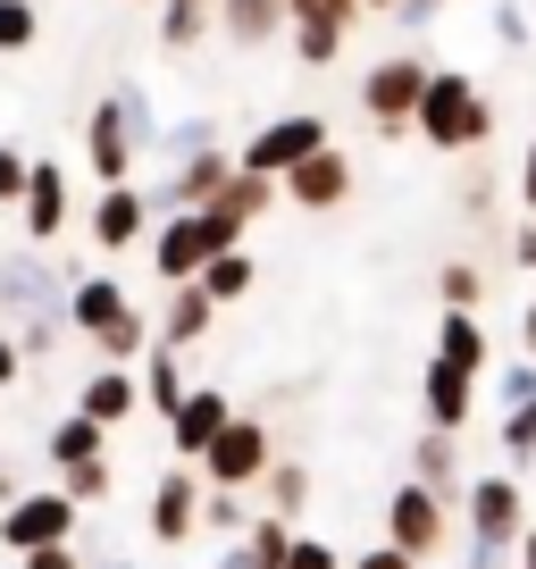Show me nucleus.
Masks as SVG:
<instances>
[{
  "instance_id": "obj_22",
  "label": "nucleus",
  "mask_w": 536,
  "mask_h": 569,
  "mask_svg": "<svg viewBox=\"0 0 536 569\" xmlns=\"http://www.w3.org/2000/svg\"><path fill=\"white\" fill-rule=\"evenodd\" d=\"M218 26H227V42L260 51L268 34H286V0H218Z\"/></svg>"
},
{
  "instance_id": "obj_6",
  "label": "nucleus",
  "mask_w": 536,
  "mask_h": 569,
  "mask_svg": "<svg viewBox=\"0 0 536 569\" xmlns=\"http://www.w3.org/2000/svg\"><path fill=\"white\" fill-rule=\"evenodd\" d=\"M353 18H360V0H286L294 59H302V68H336L344 42H353Z\"/></svg>"
},
{
  "instance_id": "obj_25",
  "label": "nucleus",
  "mask_w": 536,
  "mask_h": 569,
  "mask_svg": "<svg viewBox=\"0 0 536 569\" xmlns=\"http://www.w3.org/2000/svg\"><path fill=\"white\" fill-rule=\"evenodd\" d=\"M286 552H294V519H286V511H260V519L244 528V561H251V569H286Z\"/></svg>"
},
{
  "instance_id": "obj_36",
  "label": "nucleus",
  "mask_w": 536,
  "mask_h": 569,
  "mask_svg": "<svg viewBox=\"0 0 536 569\" xmlns=\"http://www.w3.org/2000/svg\"><path fill=\"white\" fill-rule=\"evenodd\" d=\"M68 495L76 502H101L109 495V461H101V452H92V461H68Z\"/></svg>"
},
{
  "instance_id": "obj_43",
  "label": "nucleus",
  "mask_w": 536,
  "mask_h": 569,
  "mask_svg": "<svg viewBox=\"0 0 536 569\" xmlns=\"http://www.w3.org/2000/svg\"><path fill=\"white\" fill-rule=\"evenodd\" d=\"M436 18H445V0H394V26H411V34H428Z\"/></svg>"
},
{
  "instance_id": "obj_40",
  "label": "nucleus",
  "mask_w": 536,
  "mask_h": 569,
  "mask_svg": "<svg viewBox=\"0 0 536 569\" xmlns=\"http://www.w3.org/2000/svg\"><path fill=\"white\" fill-rule=\"evenodd\" d=\"M201 519H210L218 536H235V528H244V502H235L227 486H210V502H201Z\"/></svg>"
},
{
  "instance_id": "obj_51",
  "label": "nucleus",
  "mask_w": 536,
  "mask_h": 569,
  "mask_svg": "<svg viewBox=\"0 0 536 569\" xmlns=\"http://www.w3.org/2000/svg\"><path fill=\"white\" fill-rule=\"evenodd\" d=\"M0 502H18V469L9 461H0Z\"/></svg>"
},
{
  "instance_id": "obj_50",
  "label": "nucleus",
  "mask_w": 536,
  "mask_h": 569,
  "mask_svg": "<svg viewBox=\"0 0 536 569\" xmlns=\"http://www.w3.org/2000/svg\"><path fill=\"white\" fill-rule=\"evenodd\" d=\"M519 569H536V528H519Z\"/></svg>"
},
{
  "instance_id": "obj_10",
  "label": "nucleus",
  "mask_w": 536,
  "mask_h": 569,
  "mask_svg": "<svg viewBox=\"0 0 536 569\" xmlns=\"http://www.w3.org/2000/svg\"><path fill=\"white\" fill-rule=\"evenodd\" d=\"M386 545H403L411 561H428L436 545H445V495H428V486H403L394 495V511H386Z\"/></svg>"
},
{
  "instance_id": "obj_18",
  "label": "nucleus",
  "mask_w": 536,
  "mask_h": 569,
  "mask_svg": "<svg viewBox=\"0 0 536 569\" xmlns=\"http://www.w3.org/2000/svg\"><path fill=\"white\" fill-rule=\"evenodd\" d=\"M126 310H135V293H126L118 277H76L68 284V327L76 336H101V327H118Z\"/></svg>"
},
{
  "instance_id": "obj_31",
  "label": "nucleus",
  "mask_w": 536,
  "mask_h": 569,
  "mask_svg": "<svg viewBox=\"0 0 536 569\" xmlns=\"http://www.w3.org/2000/svg\"><path fill=\"white\" fill-rule=\"evenodd\" d=\"M436 293H445V310H478L486 302V268L478 260H445L436 268Z\"/></svg>"
},
{
  "instance_id": "obj_34",
  "label": "nucleus",
  "mask_w": 536,
  "mask_h": 569,
  "mask_svg": "<svg viewBox=\"0 0 536 569\" xmlns=\"http://www.w3.org/2000/svg\"><path fill=\"white\" fill-rule=\"evenodd\" d=\"M503 461H512V469H536V402H519L512 419H503Z\"/></svg>"
},
{
  "instance_id": "obj_23",
  "label": "nucleus",
  "mask_w": 536,
  "mask_h": 569,
  "mask_svg": "<svg viewBox=\"0 0 536 569\" xmlns=\"http://www.w3.org/2000/svg\"><path fill=\"white\" fill-rule=\"evenodd\" d=\"M436 360H461V369H495V352H486V327L478 310H445V327H436Z\"/></svg>"
},
{
  "instance_id": "obj_32",
  "label": "nucleus",
  "mask_w": 536,
  "mask_h": 569,
  "mask_svg": "<svg viewBox=\"0 0 536 569\" xmlns=\"http://www.w3.org/2000/svg\"><path fill=\"white\" fill-rule=\"evenodd\" d=\"M302 502H310V469L302 461H268V511H302Z\"/></svg>"
},
{
  "instance_id": "obj_33",
  "label": "nucleus",
  "mask_w": 536,
  "mask_h": 569,
  "mask_svg": "<svg viewBox=\"0 0 536 569\" xmlns=\"http://www.w3.org/2000/svg\"><path fill=\"white\" fill-rule=\"evenodd\" d=\"M34 34H42V18H34V0H0V59H18V51H34Z\"/></svg>"
},
{
  "instance_id": "obj_19",
  "label": "nucleus",
  "mask_w": 536,
  "mask_h": 569,
  "mask_svg": "<svg viewBox=\"0 0 536 569\" xmlns=\"http://www.w3.org/2000/svg\"><path fill=\"white\" fill-rule=\"evenodd\" d=\"M193 519H201V486H193V469H168L160 495H151V536H160V545H185V536H193Z\"/></svg>"
},
{
  "instance_id": "obj_38",
  "label": "nucleus",
  "mask_w": 536,
  "mask_h": 569,
  "mask_svg": "<svg viewBox=\"0 0 536 569\" xmlns=\"http://www.w3.org/2000/svg\"><path fill=\"white\" fill-rule=\"evenodd\" d=\"M495 42L503 51H528V9L519 0H495Z\"/></svg>"
},
{
  "instance_id": "obj_4",
  "label": "nucleus",
  "mask_w": 536,
  "mask_h": 569,
  "mask_svg": "<svg viewBox=\"0 0 536 569\" xmlns=\"http://www.w3.org/2000/svg\"><path fill=\"white\" fill-rule=\"evenodd\" d=\"M319 142H336L319 109H286V118H268L260 134H251L244 151H235V168H251V177H286V168H302L310 151H319Z\"/></svg>"
},
{
  "instance_id": "obj_8",
  "label": "nucleus",
  "mask_w": 536,
  "mask_h": 569,
  "mask_svg": "<svg viewBox=\"0 0 536 569\" xmlns=\"http://www.w3.org/2000/svg\"><path fill=\"white\" fill-rule=\"evenodd\" d=\"M68 284H76V277H59L42 251H9V260H0V310H9V319L68 310Z\"/></svg>"
},
{
  "instance_id": "obj_41",
  "label": "nucleus",
  "mask_w": 536,
  "mask_h": 569,
  "mask_svg": "<svg viewBox=\"0 0 536 569\" xmlns=\"http://www.w3.org/2000/svg\"><path fill=\"white\" fill-rule=\"evenodd\" d=\"M126 126H135V142H160V118H151V92H126Z\"/></svg>"
},
{
  "instance_id": "obj_13",
  "label": "nucleus",
  "mask_w": 536,
  "mask_h": 569,
  "mask_svg": "<svg viewBox=\"0 0 536 569\" xmlns=\"http://www.w3.org/2000/svg\"><path fill=\"white\" fill-rule=\"evenodd\" d=\"M235 419V402L218 386H193L177 410H168V445H177V461H201V452L218 445V427Z\"/></svg>"
},
{
  "instance_id": "obj_1",
  "label": "nucleus",
  "mask_w": 536,
  "mask_h": 569,
  "mask_svg": "<svg viewBox=\"0 0 536 569\" xmlns=\"http://www.w3.org/2000/svg\"><path fill=\"white\" fill-rule=\"evenodd\" d=\"M411 134L436 142V151H478V142L495 134V101H486V84H478L469 68H436L428 92H419Z\"/></svg>"
},
{
  "instance_id": "obj_37",
  "label": "nucleus",
  "mask_w": 536,
  "mask_h": 569,
  "mask_svg": "<svg viewBox=\"0 0 536 569\" xmlns=\"http://www.w3.org/2000/svg\"><path fill=\"white\" fill-rule=\"evenodd\" d=\"M495 377V393H503V410H519V402H536V360H519V369H486Z\"/></svg>"
},
{
  "instance_id": "obj_45",
  "label": "nucleus",
  "mask_w": 536,
  "mask_h": 569,
  "mask_svg": "<svg viewBox=\"0 0 536 569\" xmlns=\"http://www.w3.org/2000/svg\"><path fill=\"white\" fill-rule=\"evenodd\" d=\"M519 201H528V218H536V134H528V151H519Z\"/></svg>"
},
{
  "instance_id": "obj_9",
  "label": "nucleus",
  "mask_w": 536,
  "mask_h": 569,
  "mask_svg": "<svg viewBox=\"0 0 536 569\" xmlns=\"http://www.w3.org/2000/svg\"><path fill=\"white\" fill-rule=\"evenodd\" d=\"M59 536H76V495H68V486H59V495H18L9 511H0V545H9V552L59 545Z\"/></svg>"
},
{
  "instance_id": "obj_12",
  "label": "nucleus",
  "mask_w": 536,
  "mask_h": 569,
  "mask_svg": "<svg viewBox=\"0 0 536 569\" xmlns=\"http://www.w3.org/2000/svg\"><path fill=\"white\" fill-rule=\"evenodd\" d=\"M277 193H294L302 210H336V201L353 193V160H344V142H319L302 168H286V177H277Z\"/></svg>"
},
{
  "instance_id": "obj_15",
  "label": "nucleus",
  "mask_w": 536,
  "mask_h": 569,
  "mask_svg": "<svg viewBox=\"0 0 536 569\" xmlns=\"http://www.w3.org/2000/svg\"><path fill=\"white\" fill-rule=\"evenodd\" d=\"M469 410H478V369H461V360H428V427L461 436Z\"/></svg>"
},
{
  "instance_id": "obj_24",
  "label": "nucleus",
  "mask_w": 536,
  "mask_h": 569,
  "mask_svg": "<svg viewBox=\"0 0 536 569\" xmlns=\"http://www.w3.org/2000/svg\"><path fill=\"white\" fill-rule=\"evenodd\" d=\"M251 277H260V268H251V251H244V243H227L210 268H201V293L227 310V302H244V293H251Z\"/></svg>"
},
{
  "instance_id": "obj_28",
  "label": "nucleus",
  "mask_w": 536,
  "mask_h": 569,
  "mask_svg": "<svg viewBox=\"0 0 536 569\" xmlns=\"http://www.w3.org/2000/svg\"><path fill=\"white\" fill-rule=\"evenodd\" d=\"M92 352H101V360H118V369H135V360L151 352V319H143V310H126L118 327H101V336H92Z\"/></svg>"
},
{
  "instance_id": "obj_5",
  "label": "nucleus",
  "mask_w": 536,
  "mask_h": 569,
  "mask_svg": "<svg viewBox=\"0 0 536 569\" xmlns=\"http://www.w3.org/2000/svg\"><path fill=\"white\" fill-rule=\"evenodd\" d=\"M268 461H277V445H268V427L235 410V419L218 427V445L201 452V478H210V486H227V495H244V486H260V478H268Z\"/></svg>"
},
{
  "instance_id": "obj_29",
  "label": "nucleus",
  "mask_w": 536,
  "mask_h": 569,
  "mask_svg": "<svg viewBox=\"0 0 536 569\" xmlns=\"http://www.w3.org/2000/svg\"><path fill=\"white\" fill-rule=\"evenodd\" d=\"M210 18H218V0H168V9H160V42H168V51H193Z\"/></svg>"
},
{
  "instance_id": "obj_53",
  "label": "nucleus",
  "mask_w": 536,
  "mask_h": 569,
  "mask_svg": "<svg viewBox=\"0 0 536 569\" xmlns=\"http://www.w3.org/2000/svg\"><path fill=\"white\" fill-rule=\"evenodd\" d=\"M185 569H193V561H185Z\"/></svg>"
},
{
  "instance_id": "obj_35",
  "label": "nucleus",
  "mask_w": 536,
  "mask_h": 569,
  "mask_svg": "<svg viewBox=\"0 0 536 569\" xmlns=\"http://www.w3.org/2000/svg\"><path fill=\"white\" fill-rule=\"evenodd\" d=\"M160 160H193V151H210V118H185V126H160V142H151Z\"/></svg>"
},
{
  "instance_id": "obj_39",
  "label": "nucleus",
  "mask_w": 536,
  "mask_h": 569,
  "mask_svg": "<svg viewBox=\"0 0 536 569\" xmlns=\"http://www.w3.org/2000/svg\"><path fill=\"white\" fill-rule=\"evenodd\" d=\"M26 168L34 160H26L18 142H0V201H26Z\"/></svg>"
},
{
  "instance_id": "obj_11",
  "label": "nucleus",
  "mask_w": 536,
  "mask_h": 569,
  "mask_svg": "<svg viewBox=\"0 0 536 569\" xmlns=\"http://www.w3.org/2000/svg\"><path fill=\"white\" fill-rule=\"evenodd\" d=\"M151 234V193L143 184H101V201H92V243L101 251H135Z\"/></svg>"
},
{
  "instance_id": "obj_7",
  "label": "nucleus",
  "mask_w": 536,
  "mask_h": 569,
  "mask_svg": "<svg viewBox=\"0 0 536 569\" xmlns=\"http://www.w3.org/2000/svg\"><path fill=\"white\" fill-rule=\"evenodd\" d=\"M85 160H92V177H101V184H135L143 142H135V126H126V92H109V101L85 118Z\"/></svg>"
},
{
  "instance_id": "obj_44",
  "label": "nucleus",
  "mask_w": 536,
  "mask_h": 569,
  "mask_svg": "<svg viewBox=\"0 0 536 569\" xmlns=\"http://www.w3.org/2000/svg\"><path fill=\"white\" fill-rule=\"evenodd\" d=\"M18 561H26V569H76V545L59 536V545H34V552H18Z\"/></svg>"
},
{
  "instance_id": "obj_17",
  "label": "nucleus",
  "mask_w": 536,
  "mask_h": 569,
  "mask_svg": "<svg viewBox=\"0 0 536 569\" xmlns=\"http://www.w3.org/2000/svg\"><path fill=\"white\" fill-rule=\"evenodd\" d=\"M210 319H218V302L201 293V277H185L177 293H168V310L151 319V343H168V352H185V343H201L210 336Z\"/></svg>"
},
{
  "instance_id": "obj_16",
  "label": "nucleus",
  "mask_w": 536,
  "mask_h": 569,
  "mask_svg": "<svg viewBox=\"0 0 536 569\" xmlns=\"http://www.w3.org/2000/svg\"><path fill=\"white\" fill-rule=\"evenodd\" d=\"M469 536H478V545H512L519 536V486L512 478H469Z\"/></svg>"
},
{
  "instance_id": "obj_46",
  "label": "nucleus",
  "mask_w": 536,
  "mask_h": 569,
  "mask_svg": "<svg viewBox=\"0 0 536 569\" xmlns=\"http://www.w3.org/2000/svg\"><path fill=\"white\" fill-rule=\"evenodd\" d=\"M360 569H419V561H411V552H403V545H377V552H369V561H360Z\"/></svg>"
},
{
  "instance_id": "obj_47",
  "label": "nucleus",
  "mask_w": 536,
  "mask_h": 569,
  "mask_svg": "<svg viewBox=\"0 0 536 569\" xmlns=\"http://www.w3.org/2000/svg\"><path fill=\"white\" fill-rule=\"evenodd\" d=\"M18 369H26V352H18V336H0V386H18Z\"/></svg>"
},
{
  "instance_id": "obj_14",
  "label": "nucleus",
  "mask_w": 536,
  "mask_h": 569,
  "mask_svg": "<svg viewBox=\"0 0 536 569\" xmlns=\"http://www.w3.org/2000/svg\"><path fill=\"white\" fill-rule=\"evenodd\" d=\"M26 234H34V243H59V234H68V168L59 160H34L26 168Z\"/></svg>"
},
{
  "instance_id": "obj_48",
  "label": "nucleus",
  "mask_w": 536,
  "mask_h": 569,
  "mask_svg": "<svg viewBox=\"0 0 536 569\" xmlns=\"http://www.w3.org/2000/svg\"><path fill=\"white\" fill-rule=\"evenodd\" d=\"M519 343H528V360H536V302L519 310Z\"/></svg>"
},
{
  "instance_id": "obj_52",
  "label": "nucleus",
  "mask_w": 536,
  "mask_h": 569,
  "mask_svg": "<svg viewBox=\"0 0 536 569\" xmlns=\"http://www.w3.org/2000/svg\"><path fill=\"white\" fill-rule=\"evenodd\" d=\"M360 9H386V18H394V0H360Z\"/></svg>"
},
{
  "instance_id": "obj_30",
  "label": "nucleus",
  "mask_w": 536,
  "mask_h": 569,
  "mask_svg": "<svg viewBox=\"0 0 536 569\" xmlns=\"http://www.w3.org/2000/svg\"><path fill=\"white\" fill-rule=\"evenodd\" d=\"M101 436H109V427L76 410V419H59V427H51V445H42V452H51V461L68 469V461H92V452H101Z\"/></svg>"
},
{
  "instance_id": "obj_42",
  "label": "nucleus",
  "mask_w": 536,
  "mask_h": 569,
  "mask_svg": "<svg viewBox=\"0 0 536 569\" xmlns=\"http://www.w3.org/2000/svg\"><path fill=\"white\" fill-rule=\"evenodd\" d=\"M286 569H336V545H319V536H294Z\"/></svg>"
},
{
  "instance_id": "obj_26",
  "label": "nucleus",
  "mask_w": 536,
  "mask_h": 569,
  "mask_svg": "<svg viewBox=\"0 0 536 569\" xmlns=\"http://www.w3.org/2000/svg\"><path fill=\"white\" fill-rule=\"evenodd\" d=\"M185 393H193V377H185V360L168 352V343H151V369H143V402H151V410H160V419H168V410H177Z\"/></svg>"
},
{
  "instance_id": "obj_21",
  "label": "nucleus",
  "mask_w": 536,
  "mask_h": 569,
  "mask_svg": "<svg viewBox=\"0 0 536 569\" xmlns=\"http://www.w3.org/2000/svg\"><path fill=\"white\" fill-rule=\"evenodd\" d=\"M135 402H143V386H135V369H118V360H109L101 377H85V419H101V427H118V419H135Z\"/></svg>"
},
{
  "instance_id": "obj_27",
  "label": "nucleus",
  "mask_w": 536,
  "mask_h": 569,
  "mask_svg": "<svg viewBox=\"0 0 536 569\" xmlns=\"http://www.w3.org/2000/svg\"><path fill=\"white\" fill-rule=\"evenodd\" d=\"M419 486H428V495H469V486H461V461H453V436H445V427H428V445H419Z\"/></svg>"
},
{
  "instance_id": "obj_3",
  "label": "nucleus",
  "mask_w": 536,
  "mask_h": 569,
  "mask_svg": "<svg viewBox=\"0 0 536 569\" xmlns=\"http://www.w3.org/2000/svg\"><path fill=\"white\" fill-rule=\"evenodd\" d=\"M227 243H244V234H235L218 210H168L160 227H151V268H160L168 284H185V277H201Z\"/></svg>"
},
{
  "instance_id": "obj_49",
  "label": "nucleus",
  "mask_w": 536,
  "mask_h": 569,
  "mask_svg": "<svg viewBox=\"0 0 536 569\" xmlns=\"http://www.w3.org/2000/svg\"><path fill=\"white\" fill-rule=\"evenodd\" d=\"M512 251H519V260L536 268V218H528V227H519V243H512Z\"/></svg>"
},
{
  "instance_id": "obj_20",
  "label": "nucleus",
  "mask_w": 536,
  "mask_h": 569,
  "mask_svg": "<svg viewBox=\"0 0 536 569\" xmlns=\"http://www.w3.org/2000/svg\"><path fill=\"white\" fill-rule=\"evenodd\" d=\"M268 201H277V177H251V168H235V177L218 184V201H210V210L227 218L235 234H251V227L268 218Z\"/></svg>"
},
{
  "instance_id": "obj_2",
  "label": "nucleus",
  "mask_w": 536,
  "mask_h": 569,
  "mask_svg": "<svg viewBox=\"0 0 536 569\" xmlns=\"http://www.w3.org/2000/svg\"><path fill=\"white\" fill-rule=\"evenodd\" d=\"M428 76H436V59L419 51V42L386 51L369 76H360V109H369V126H377L386 142H403V126L419 118V92H428Z\"/></svg>"
}]
</instances>
